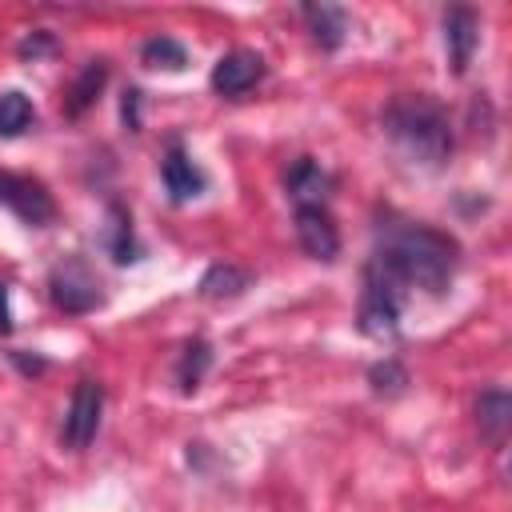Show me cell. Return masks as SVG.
Masks as SVG:
<instances>
[{
    "label": "cell",
    "mask_w": 512,
    "mask_h": 512,
    "mask_svg": "<svg viewBox=\"0 0 512 512\" xmlns=\"http://www.w3.org/2000/svg\"><path fill=\"white\" fill-rule=\"evenodd\" d=\"M372 256L408 292L444 296L456 280V268H460V240L448 236L444 228H432L420 220H400V216L384 212V220L376 224Z\"/></svg>",
    "instance_id": "6da1fadb"
},
{
    "label": "cell",
    "mask_w": 512,
    "mask_h": 512,
    "mask_svg": "<svg viewBox=\"0 0 512 512\" xmlns=\"http://www.w3.org/2000/svg\"><path fill=\"white\" fill-rule=\"evenodd\" d=\"M380 128L384 136L416 164L424 168H440L452 148H456V136H452V116L448 108L428 96V92H404V96H392L380 112Z\"/></svg>",
    "instance_id": "7a4b0ae2"
},
{
    "label": "cell",
    "mask_w": 512,
    "mask_h": 512,
    "mask_svg": "<svg viewBox=\"0 0 512 512\" xmlns=\"http://www.w3.org/2000/svg\"><path fill=\"white\" fill-rule=\"evenodd\" d=\"M408 288L376 260L368 256L364 276H360V308H356V328L368 340H392L400 332V316L408 304Z\"/></svg>",
    "instance_id": "3957f363"
},
{
    "label": "cell",
    "mask_w": 512,
    "mask_h": 512,
    "mask_svg": "<svg viewBox=\"0 0 512 512\" xmlns=\"http://www.w3.org/2000/svg\"><path fill=\"white\" fill-rule=\"evenodd\" d=\"M48 300L64 316H84V312H96L104 304V284L84 256H64L48 272Z\"/></svg>",
    "instance_id": "277c9868"
},
{
    "label": "cell",
    "mask_w": 512,
    "mask_h": 512,
    "mask_svg": "<svg viewBox=\"0 0 512 512\" xmlns=\"http://www.w3.org/2000/svg\"><path fill=\"white\" fill-rule=\"evenodd\" d=\"M100 416H104V384L84 376L68 400L64 424H60V444L68 452H84L100 432Z\"/></svg>",
    "instance_id": "5b68a950"
},
{
    "label": "cell",
    "mask_w": 512,
    "mask_h": 512,
    "mask_svg": "<svg viewBox=\"0 0 512 512\" xmlns=\"http://www.w3.org/2000/svg\"><path fill=\"white\" fill-rule=\"evenodd\" d=\"M0 204L28 228H48L56 220V200L52 192L32 180V176H16V172H0Z\"/></svg>",
    "instance_id": "8992f818"
},
{
    "label": "cell",
    "mask_w": 512,
    "mask_h": 512,
    "mask_svg": "<svg viewBox=\"0 0 512 512\" xmlns=\"http://www.w3.org/2000/svg\"><path fill=\"white\" fill-rule=\"evenodd\" d=\"M264 56L252 48H232L212 64V92L224 100H240L248 96L260 80H264Z\"/></svg>",
    "instance_id": "52a82bcc"
},
{
    "label": "cell",
    "mask_w": 512,
    "mask_h": 512,
    "mask_svg": "<svg viewBox=\"0 0 512 512\" xmlns=\"http://www.w3.org/2000/svg\"><path fill=\"white\" fill-rule=\"evenodd\" d=\"M160 180H164L172 204H188V200L204 196V188H208L204 168L192 160V152H188L180 140H168L164 160H160Z\"/></svg>",
    "instance_id": "ba28073f"
},
{
    "label": "cell",
    "mask_w": 512,
    "mask_h": 512,
    "mask_svg": "<svg viewBox=\"0 0 512 512\" xmlns=\"http://www.w3.org/2000/svg\"><path fill=\"white\" fill-rule=\"evenodd\" d=\"M292 212H296V240H300V248L312 260L332 264L340 256V232H336V220H332L328 204H300Z\"/></svg>",
    "instance_id": "9c48e42d"
},
{
    "label": "cell",
    "mask_w": 512,
    "mask_h": 512,
    "mask_svg": "<svg viewBox=\"0 0 512 512\" xmlns=\"http://www.w3.org/2000/svg\"><path fill=\"white\" fill-rule=\"evenodd\" d=\"M284 188H288L292 208H300V204H328V196L336 192V176H332L320 160L300 156V160L288 164V172H284Z\"/></svg>",
    "instance_id": "30bf717a"
},
{
    "label": "cell",
    "mask_w": 512,
    "mask_h": 512,
    "mask_svg": "<svg viewBox=\"0 0 512 512\" xmlns=\"http://www.w3.org/2000/svg\"><path fill=\"white\" fill-rule=\"evenodd\" d=\"M480 44V20L472 8H448L444 12V52H448V68L452 76H464L472 56Z\"/></svg>",
    "instance_id": "8fae6325"
},
{
    "label": "cell",
    "mask_w": 512,
    "mask_h": 512,
    "mask_svg": "<svg viewBox=\"0 0 512 512\" xmlns=\"http://www.w3.org/2000/svg\"><path fill=\"white\" fill-rule=\"evenodd\" d=\"M256 284V276L240 264H228V260H216L204 268L200 284H196V296L208 300V304H228V300H240L248 288Z\"/></svg>",
    "instance_id": "7c38bea8"
},
{
    "label": "cell",
    "mask_w": 512,
    "mask_h": 512,
    "mask_svg": "<svg viewBox=\"0 0 512 512\" xmlns=\"http://www.w3.org/2000/svg\"><path fill=\"white\" fill-rule=\"evenodd\" d=\"M300 16H304L308 36H312L316 48L336 52L344 44V36H348V12L340 4H324V0L320 4H300Z\"/></svg>",
    "instance_id": "4fadbf2b"
},
{
    "label": "cell",
    "mask_w": 512,
    "mask_h": 512,
    "mask_svg": "<svg viewBox=\"0 0 512 512\" xmlns=\"http://www.w3.org/2000/svg\"><path fill=\"white\" fill-rule=\"evenodd\" d=\"M104 248H108V256H112V264H136V260H144V248H140V240H136V228H132V212L120 204V200H112L108 204V228H104Z\"/></svg>",
    "instance_id": "5bb4252c"
},
{
    "label": "cell",
    "mask_w": 512,
    "mask_h": 512,
    "mask_svg": "<svg viewBox=\"0 0 512 512\" xmlns=\"http://www.w3.org/2000/svg\"><path fill=\"white\" fill-rule=\"evenodd\" d=\"M508 424H512V396L504 388H484L476 396V428L488 444H504L508 436Z\"/></svg>",
    "instance_id": "9a60e30c"
},
{
    "label": "cell",
    "mask_w": 512,
    "mask_h": 512,
    "mask_svg": "<svg viewBox=\"0 0 512 512\" xmlns=\"http://www.w3.org/2000/svg\"><path fill=\"white\" fill-rule=\"evenodd\" d=\"M104 84H108V60H88L84 68H80V76L72 80V88L64 92V116H84L96 100H100V92H104Z\"/></svg>",
    "instance_id": "2e32d148"
},
{
    "label": "cell",
    "mask_w": 512,
    "mask_h": 512,
    "mask_svg": "<svg viewBox=\"0 0 512 512\" xmlns=\"http://www.w3.org/2000/svg\"><path fill=\"white\" fill-rule=\"evenodd\" d=\"M208 368H212V344L200 340V336H192V340L180 348V356H176V384H180V392L192 396V392L200 388V380H204Z\"/></svg>",
    "instance_id": "e0dca14e"
},
{
    "label": "cell",
    "mask_w": 512,
    "mask_h": 512,
    "mask_svg": "<svg viewBox=\"0 0 512 512\" xmlns=\"http://www.w3.org/2000/svg\"><path fill=\"white\" fill-rule=\"evenodd\" d=\"M140 64L152 72H184L188 68V48L176 36H148L140 44Z\"/></svg>",
    "instance_id": "ac0fdd59"
},
{
    "label": "cell",
    "mask_w": 512,
    "mask_h": 512,
    "mask_svg": "<svg viewBox=\"0 0 512 512\" xmlns=\"http://www.w3.org/2000/svg\"><path fill=\"white\" fill-rule=\"evenodd\" d=\"M36 124V108L20 88L0 92V140H16Z\"/></svg>",
    "instance_id": "d6986e66"
},
{
    "label": "cell",
    "mask_w": 512,
    "mask_h": 512,
    "mask_svg": "<svg viewBox=\"0 0 512 512\" xmlns=\"http://www.w3.org/2000/svg\"><path fill=\"white\" fill-rule=\"evenodd\" d=\"M368 384H372L376 396H400L408 388V368L400 360H392V356L388 360H376L368 368Z\"/></svg>",
    "instance_id": "ffe728a7"
},
{
    "label": "cell",
    "mask_w": 512,
    "mask_h": 512,
    "mask_svg": "<svg viewBox=\"0 0 512 512\" xmlns=\"http://www.w3.org/2000/svg\"><path fill=\"white\" fill-rule=\"evenodd\" d=\"M48 52H56V40H52V32H28L20 44H16V56L20 60H40V56H48Z\"/></svg>",
    "instance_id": "44dd1931"
},
{
    "label": "cell",
    "mask_w": 512,
    "mask_h": 512,
    "mask_svg": "<svg viewBox=\"0 0 512 512\" xmlns=\"http://www.w3.org/2000/svg\"><path fill=\"white\" fill-rule=\"evenodd\" d=\"M140 88H124V100H120V120L128 132H140Z\"/></svg>",
    "instance_id": "7402d4cb"
},
{
    "label": "cell",
    "mask_w": 512,
    "mask_h": 512,
    "mask_svg": "<svg viewBox=\"0 0 512 512\" xmlns=\"http://www.w3.org/2000/svg\"><path fill=\"white\" fill-rule=\"evenodd\" d=\"M8 356H12V364H16L24 376H36V372L48 368V360H40V356H24V352H8Z\"/></svg>",
    "instance_id": "603a6c76"
},
{
    "label": "cell",
    "mask_w": 512,
    "mask_h": 512,
    "mask_svg": "<svg viewBox=\"0 0 512 512\" xmlns=\"http://www.w3.org/2000/svg\"><path fill=\"white\" fill-rule=\"evenodd\" d=\"M16 320H12V304H8V284H0V336H12Z\"/></svg>",
    "instance_id": "cb8c5ba5"
}]
</instances>
